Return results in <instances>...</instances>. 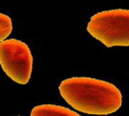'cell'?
<instances>
[{"instance_id": "obj_5", "label": "cell", "mask_w": 129, "mask_h": 116, "mask_svg": "<svg viewBox=\"0 0 129 116\" xmlns=\"http://www.w3.org/2000/svg\"><path fill=\"white\" fill-rule=\"evenodd\" d=\"M13 23L10 17L0 13V43L7 40L8 36L12 33Z\"/></svg>"}, {"instance_id": "obj_4", "label": "cell", "mask_w": 129, "mask_h": 116, "mask_svg": "<svg viewBox=\"0 0 129 116\" xmlns=\"http://www.w3.org/2000/svg\"><path fill=\"white\" fill-rule=\"evenodd\" d=\"M30 116H81L75 111L58 105H39L34 106Z\"/></svg>"}, {"instance_id": "obj_2", "label": "cell", "mask_w": 129, "mask_h": 116, "mask_svg": "<svg viewBox=\"0 0 129 116\" xmlns=\"http://www.w3.org/2000/svg\"><path fill=\"white\" fill-rule=\"evenodd\" d=\"M87 31L107 48L129 47V10L96 13L91 17Z\"/></svg>"}, {"instance_id": "obj_1", "label": "cell", "mask_w": 129, "mask_h": 116, "mask_svg": "<svg viewBox=\"0 0 129 116\" xmlns=\"http://www.w3.org/2000/svg\"><path fill=\"white\" fill-rule=\"evenodd\" d=\"M63 99L79 112L93 115H107L121 106L120 90L101 79L88 77H72L63 80L59 85Z\"/></svg>"}, {"instance_id": "obj_3", "label": "cell", "mask_w": 129, "mask_h": 116, "mask_svg": "<svg viewBox=\"0 0 129 116\" xmlns=\"http://www.w3.org/2000/svg\"><path fill=\"white\" fill-rule=\"evenodd\" d=\"M0 66L13 81L26 84L31 78L33 55L30 48L16 39L0 43Z\"/></svg>"}, {"instance_id": "obj_6", "label": "cell", "mask_w": 129, "mask_h": 116, "mask_svg": "<svg viewBox=\"0 0 129 116\" xmlns=\"http://www.w3.org/2000/svg\"><path fill=\"white\" fill-rule=\"evenodd\" d=\"M16 116H20V115H16Z\"/></svg>"}]
</instances>
